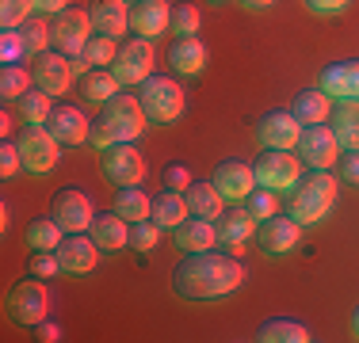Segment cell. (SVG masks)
<instances>
[{"label": "cell", "mask_w": 359, "mask_h": 343, "mask_svg": "<svg viewBox=\"0 0 359 343\" xmlns=\"http://www.w3.org/2000/svg\"><path fill=\"white\" fill-rule=\"evenodd\" d=\"M245 282V267L237 255L207 248V252H187L184 263L172 271V290L184 302H215V298L233 294Z\"/></svg>", "instance_id": "1"}, {"label": "cell", "mask_w": 359, "mask_h": 343, "mask_svg": "<svg viewBox=\"0 0 359 343\" xmlns=\"http://www.w3.org/2000/svg\"><path fill=\"white\" fill-rule=\"evenodd\" d=\"M337 176H332V168H310L298 176V183L290 187V218L298 221L302 229L318 225V221L329 218V210L337 206Z\"/></svg>", "instance_id": "2"}, {"label": "cell", "mask_w": 359, "mask_h": 343, "mask_svg": "<svg viewBox=\"0 0 359 343\" xmlns=\"http://www.w3.org/2000/svg\"><path fill=\"white\" fill-rule=\"evenodd\" d=\"M145 122H149V118H145L138 96H123V92H118L115 99L104 103L100 118H92L88 141L96 145V149H111V145H118V141H138L145 134Z\"/></svg>", "instance_id": "3"}, {"label": "cell", "mask_w": 359, "mask_h": 343, "mask_svg": "<svg viewBox=\"0 0 359 343\" xmlns=\"http://www.w3.org/2000/svg\"><path fill=\"white\" fill-rule=\"evenodd\" d=\"M138 103L153 126H172L184 115V88L172 76H149L145 84H138Z\"/></svg>", "instance_id": "4"}, {"label": "cell", "mask_w": 359, "mask_h": 343, "mask_svg": "<svg viewBox=\"0 0 359 343\" xmlns=\"http://www.w3.org/2000/svg\"><path fill=\"white\" fill-rule=\"evenodd\" d=\"M46 305H50V294L46 286H42V279H20L12 290H8L4 298V313L12 324H20V328H35L39 321H46Z\"/></svg>", "instance_id": "5"}, {"label": "cell", "mask_w": 359, "mask_h": 343, "mask_svg": "<svg viewBox=\"0 0 359 343\" xmlns=\"http://www.w3.org/2000/svg\"><path fill=\"white\" fill-rule=\"evenodd\" d=\"M15 145H20V157H23V172H31V176H46L62 160V141L46 130V122L23 126Z\"/></svg>", "instance_id": "6"}, {"label": "cell", "mask_w": 359, "mask_h": 343, "mask_svg": "<svg viewBox=\"0 0 359 343\" xmlns=\"http://www.w3.org/2000/svg\"><path fill=\"white\" fill-rule=\"evenodd\" d=\"M153 38H138L134 34L130 42H123L118 46V57L111 62V73H115V80L123 84V88H138L153 76Z\"/></svg>", "instance_id": "7"}, {"label": "cell", "mask_w": 359, "mask_h": 343, "mask_svg": "<svg viewBox=\"0 0 359 343\" xmlns=\"http://www.w3.org/2000/svg\"><path fill=\"white\" fill-rule=\"evenodd\" d=\"M100 172L115 187H138L145 179V157L134 149V141H118L111 149H100Z\"/></svg>", "instance_id": "8"}, {"label": "cell", "mask_w": 359, "mask_h": 343, "mask_svg": "<svg viewBox=\"0 0 359 343\" xmlns=\"http://www.w3.org/2000/svg\"><path fill=\"white\" fill-rule=\"evenodd\" d=\"M96 34L92 27V15L84 12V8H65V12L54 15V23H50V38H54V50L65 57H76L84 50V42Z\"/></svg>", "instance_id": "9"}, {"label": "cell", "mask_w": 359, "mask_h": 343, "mask_svg": "<svg viewBox=\"0 0 359 343\" xmlns=\"http://www.w3.org/2000/svg\"><path fill=\"white\" fill-rule=\"evenodd\" d=\"M252 172H256V183L271 187V191H290L298 183V176H302L298 157L290 149H264L252 160Z\"/></svg>", "instance_id": "10"}, {"label": "cell", "mask_w": 359, "mask_h": 343, "mask_svg": "<svg viewBox=\"0 0 359 343\" xmlns=\"http://www.w3.org/2000/svg\"><path fill=\"white\" fill-rule=\"evenodd\" d=\"M50 218H54L65 233H84V229L92 225V218H96V206H92V199L84 191L62 187V191L50 199Z\"/></svg>", "instance_id": "11"}, {"label": "cell", "mask_w": 359, "mask_h": 343, "mask_svg": "<svg viewBox=\"0 0 359 343\" xmlns=\"http://www.w3.org/2000/svg\"><path fill=\"white\" fill-rule=\"evenodd\" d=\"M298 160H302L306 168H337V157H340V141L337 134L329 130V126H302V134H298Z\"/></svg>", "instance_id": "12"}, {"label": "cell", "mask_w": 359, "mask_h": 343, "mask_svg": "<svg viewBox=\"0 0 359 343\" xmlns=\"http://www.w3.org/2000/svg\"><path fill=\"white\" fill-rule=\"evenodd\" d=\"M256 244H260L264 255H287L302 244V225L294 218H283V214H271L256 225Z\"/></svg>", "instance_id": "13"}, {"label": "cell", "mask_w": 359, "mask_h": 343, "mask_svg": "<svg viewBox=\"0 0 359 343\" xmlns=\"http://www.w3.org/2000/svg\"><path fill=\"white\" fill-rule=\"evenodd\" d=\"M256 225H260V221H256L252 214L245 210V202H241V206L233 202V210H222V218L215 221V229H218V248H222V252H229V255H241L245 244H249V240H256Z\"/></svg>", "instance_id": "14"}, {"label": "cell", "mask_w": 359, "mask_h": 343, "mask_svg": "<svg viewBox=\"0 0 359 343\" xmlns=\"http://www.w3.org/2000/svg\"><path fill=\"white\" fill-rule=\"evenodd\" d=\"M57 263H62V274H73V279H84V274L96 271L100 263V244L84 233H69L57 244Z\"/></svg>", "instance_id": "15"}, {"label": "cell", "mask_w": 359, "mask_h": 343, "mask_svg": "<svg viewBox=\"0 0 359 343\" xmlns=\"http://www.w3.org/2000/svg\"><path fill=\"white\" fill-rule=\"evenodd\" d=\"M31 76H35V88L50 92V96H65L73 84V62L65 54H57V50H46V54L35 57V65H31Z\"/></svg>", "instance_id": "16"}, {"label": "cell", "mask_w": 359, "mask_h": 343, "mask_svg": "<svg viewBox=\"0 0 359 343\" xmlns=\"http://www.w3.org/2000/svg\"><path fill=\"white\" fill-rule=\"evenodd\" d=\"M210 183L222 191L226 202H245L256 187H260L256 183L252 164H245V160H222V164L215 168V176H210Z\"/></svg>", "instance_id": "17"}, {"label": "cell", "mask_w": 359, "mask_h": 343, "mask_svg": "<svg viewBox=\"0 0 359 343\" xmlns=\"http://www.w3.org/2000/svg\"><path fill=\"white\" fill-rule=\"evenodd\" d=\"M298 134H302V122H298L290 111H268V115L256 122V141L264 149H294Z\"/></svg>", "instance_id": "18"}, {"label": "cell", "mask_w": 359, "mask_h": 343, "mask_svg": "<svg viewBox=\"0 0 359 343\" xmlns=\"http://www.w3.org/2000/svg\"><path fill=\"white\" fill-rule=\"evenodd\" d=\"M88 237L100 244V252H118V248H130V221L111 206V210H96L88 225Z\"/></svg>", "instance_id": "19"}, {"label": "cell", "mask_w": 359, "mask_h": 343, "mask_svg": "<svg viewBox=\"0 0 359 343\" xmlns=\"http://www.w3.org/2000/svg\"><path fill=\"white\" fill-rule=\"evenodd\" d=\"M168 23H172V4H165V0L130 4V31L138 38H161V34H168Z\"/></svg>", "instance_id": "20"}, {"label": "cell", "mask_w": 359, "mask_h": 343, "mask_svg": "<svg viewBox=\"0 0 359 343\" xmlns=\"http://www.w3.org/2000/svg\"><path fill=\"white\" fill-rule=\"evenodd\" d=\"M46 130L57 137L62 145H84L92 134V118H84V111L69 107V103H62V107L50 111L46 118Z\"/></svg>", "instance_id": "21"}, {"label": "cell", "mask_w": 359, "mask_h": 343, "mask_svg": "<svg viewBox=\"0 0 359 343\" xmlns=\"http://www.w3.org/2000/svg\"><path fill=\"white\" fill-rule=\"evenodd\" d=\"M321 92H329V99H359V57L352 62H337L321 69Z\"/></svg>", "instance_id": "22"}, {"label": "cell", "mask_w": 359, "mask_h": 343, "mask_svg": "<svg viewBox=\"0 0 359 343\" xmlns=\"http://www.w3.org/2000/svg\"><path fill=\"white\" fill-rule=\"evenodd\" d=\"M168 65H172V73H180V76L203 73V65H207V46L199 42V34H176L172 46H168Z\"/></svg>", "instance_id": "23"}, {"label": "cell", "mask_w": 359, "mask_h": 343, "mask_svg": "<svg viewBox=\"0 0 359 343\" xmlns=\"http://www.w3.org/2000/svg\"><path fill=\"white\" fill-rule=\"evenodd\" d=\"M88 15H92L96 34H111V38H118L123 31H130V4H126V0H92Z\"/></svg>", "instance_id": "24"}, {"label": "cell", "mask_w": 359, "mask_h": 343, "mask_svg": "<svg viewBox=\"0 0 359 343\" xmlns=\"http://www.w3.org/2000/svg\"><path fill=\"white\" fill-rule=\"evenodd\" d=\"M329 130L337 134L340 149H359V99H337L332 103Z\"/></svg>", "instance_id": "25"}, {"label": "cell", "mask_w": 359, "mask_h": 343, "mask_svg": "<svg viewBox=\"0 0 359 343\" xmlns=\"http://www.w3.org/2000/svg\"><path fill=\"white\" fill-rule=\"evenodd\" d=\"M176 244L184 248V252H207V248H218V229L215 221L207 218H187L184 225L172 229Z\"/></svg>", "instance_id": "26"}, {"label": "cell", "mask_w": 359, "mask_h": 343, "mask_svg": "<svg viewBox=\"0 0 359 343\" xmlns=\"http://www.w3.org/2000/svg\"><path fill=\"white\" fill-rule=\"evenodd\" d=\"M187 199V210H191V218H207V221H218L222 210H226V199H222V191L215 183H195L184 191Z\"/></svg>", "instance_id": "27"}, {"label": "cell", "mask_w": 359, "mask_h": 343, "mask_svg": "<svg viewBox=\"0 0 359 343\" xmlns=\"http://www.w3.org/2000/svg\"><path fill=\"white\" fill-rule=\"evenodd\" d=\"M290 115H294L302 126L325 122V118L332 115V111H329V92H321V88H302V92L294 96V103H290Z\"/></svg>", "instance_id": "28"}, {"label": "cell", "mask_w": 359, "mask_h": 343, "mask_svg": "<svg viewBox=\"0 0 359 343\" xmlns=\"http://www.w3.org/2000/svg\"><path fill=\"white\" fill-rule=\"evenodd\" d=\"M153 221H157L161 229H176V225H184L187 218H191V210H187V199H184V191H161L157 199H153V214H149Z\"/></svg>", "instance_id": "29"}, {"label": "cell", "mask_w": 359, "mask_h": 343, "mask_svg": "<svg viewBox=\"0 0 359 343\" xmlns=\"http://www.w3.org/2000/svg\"><path fill=\"white\" fill-rule=\"evenodd\" d=\"M256 340L260 343H306L310 340V328L302 321H290V316H271L256 328Z\"/></svg>", "instance_id": "30"}, {"label": "cell", "mask_w": 359, "mask_h": 343, "mask_svg": "<svg viewBox=\"0 0 359 343\" xmlns=\"http://www.w3.org/2000/svg\"><path fill=\"white\" fill-rule=\"evenodd\" d=\"M118 88H123V84L115 80V73H111V69H92V73L81 76V96L88 99V103H107V99H115Z\"/></svg>", "instance_id": "31"}, {"label": "cell", "mask_w": 359, "mask_h": 343, "mask_svg": "<svg viewBox=\"0 0 359 343\" xmlns=\"http://www.w3.org/2000/svg\"><path fill=\"white\" fill-rule=\"evenodd\" d=\"M50 111H54V96L50 92H23L20 99H15V115H20V122L23 126H31V122H46L50 118Z\"/></svg>", "instance_id": "32"}, {"label": "cell", "mask_w": 359, "mask_h": 343, "mask_svg": "<svg viewBox=\"0 0 359 343\" xmlns=\"http://www.w3.org/2000/svg\"><path fill=\"white\" fill-rule=\"evenodd\" d=\"M115 210L123 214L126 221H145L153 214V199L138 187H118L115 191Z\"/></svg>", "instance_id": "33"}, {"label": "cell", "mask_w": 359, "mask_h": 343, "mask_svg": "<svg viewBox=\"0 0 359 343\" xmlns=\"http://www.w3.org/2000/svg\"><path fill=\"white\" fill-rule=\"evenodd\" d=\"M65 240V229L57 225L54 218H35L27 225V244L31 248H46V252H57V244Z\"/></svg>", "instance_id": "34"}, {"label": "cell", "mask_w": 359, "mask_h": 343, "mask_svg": "<svg viewBox=\"0 0 359 343\" xmlns=\"http://www.w3.org/2000/svg\"><path fill=\"white\" fill-rule=\"evenodd\" d=\"M31 84H35L31 69H23V65H4L0 69V96H4V103H15L23 92H31Z\"/></svg>", "instance_id": "35"}, {"label": "cell", "mask_w": 359, "mask_h": 343, "mask_svg": "<svg viewBox=\"0 0 359 343\" xmlns=\"http://www.w3.org/2000/svg\"><path fill=\"white\" fill-rule=\"evenodd\" d=\"M20 34H23V46H27V57H39V54H46L50 50V23L42 20V15H31L27 23L20 27Z\"/></svg>", "instance_id": "36"}, {"label": "cell", "mask_w": 359, "mask_h": 343, "mask_svg": "<svg viewBox=\"0 0 359 343\" xmlns=\"http://www.w3.org/2000/svg\"><path fill=\"white\" fill-rule=\"evenodd\" d=\"M84 62H88L92 69H111V62H115L118 57V46H115V38H111V34H92L88 42H84Z\"/></svg>", "instance_id": "37"}, {"label": "cell", "mask_w": 359, "mask_h": 343, "mask_svg": "<svg viewBox=\"0 0 359 343\" xmlns=\"http://www.w3.org/2000/svg\"><path fill=\"white\" fill-rule=\"evenodd\" d=\"M35 15V0H0V27L15 31Z\"/></svg>", "instance_id": "38"}, {"label": "cell", "mask_w": 359, "mask_h": 343, "mask_svg": "<svg viewBox=\"0 0 359 343\" xmlns=\"http://www.w3.org/2000/svg\"><path fill=\"white\" fill-rule=\"evenodd\" d=\"M161 244V225L153 218L145 221H130V248L134 252H153Z\"/></svg>", "instance_id": "39"}, {"label": "cell", "mask_w": 359, "mask_h": 343, "mask_svg": "<svg viewBox=\"0 0 359 343\" xmlns=\"http://www.w3.org/2000/svg\"><path fill=\"white\" fill-rule=\"evenodd\" d=\"M27 274H35V279H54V274H62V263H57V252H46V248H31L27 255Z\"/></svg>", "instance_id": "40"}, {"label": "cell", "mask_w": 359, "mask_h": 343, "mask_svg": "<svg viewBox=\"0 0 359 343\" xmlns=\"http://www.w3.org/2000/svg\"><path fill=\"white\" fill-rule=\"evenodd\" d=\"M245 210H249L256 221H264V218H271V214H279L276 191H271V187H256L249 199H245Z\"/></svg>", "instance_id": "41"}, {"label": "cell", "mask_w": 359, "mask_h": 343, "mask_svg": "<svg viewBox=\"0 0 359 343\" xmlns=\"http://www.w3.org/2000/svg\"><path fill=\"white\" fill-rule=\"evenodd\" d=\"M20 57H27V46H23V34L20 27L0 34V62L4 65H20Z\"/></svg>", "instance_id": "42"}, {"label": "cell", "mask_w": 359, "mask_h": 343, "mask_svg": "<svg viewBox=\"0 0 359 343\" xmlns=\"http://www.w3.org/2000/svg\"><path fill=\"white\" fill-rule=\"evenodd\" d=\"M168 31H176V34H195V31H199V8H195V4H176Z\"/></svg>", "instance_id": "43"}, {"label": "cell", "mask_w": 359, "mask_h": 343, "mask_svg": "<svg viewBox=\"0 0 359 343\" xmlns=\"http://www.w3.org/2000/svg\"><path fill=\"white\" fill-rule=\"evenodd\" d=\"M337 176H340V183L359 187V149H340V157H337Z\"/></svg>", "instance_id": "44"}, {"label": "cell", "mask_w": 359, "mask_h": 343, "mask_svg": "<svg viewBox=\"0 0 359 343\" xmlns=\"http://www.w3.org/2000/svg\"><path fill=\"white\" fill-rule=\"evenodd\" d=\"M20 168H23L20 145H15V141H4V145H0V176H4V179H12Z\"/></svg>", "instance_id": "45"}, {"label": "cell", "mask_w": 359, "mask_h": 343, "mask_svg": "<svg viewBox=\"0 0 359 343\" xmlns=\"http://www.w3.org/2000/svg\"><path fill=\"white\" fill-rule=\"evenodd\" d=\"M161 179H165L168 191H187V187H191V172H187V164H165Z\"/></svg>", "instance_id": "46"}, {"label": "cell", "mask_w": 359, "mask_h": 343, "mask_svg": "<svg viewBox=\"0 0 359 343\" xmlns=\"http://www.w3.org/2000/svg\"><path fill=\"white\" fill-rule=\"evenodd\" d=\"M348 4H352V0H306V8H310L313 15H340Z\"/></svg>", "instance_id": "47"}, {"label": "cell", "mask_w": 359, "mask_h": 343, "mask_svg": "<svg viewBox=\"0 0 359 343\" xmlns=\"http://www.w3.org/2000/svg\"><path fill=\"white\" fill-rule=\"evenodd\" d=\"M35 340L57 343V340H62V328H57V324H50V321H39V324H35Z\"/></svg>", "instance_id": "48"}, {"label": "cell", "mask_w": 359, "mask_h": 343, "mask_svg": "<svg viewBox=\"0 0 359 343\" xmlns=\"http://www.w3.org/2000/svg\"><path fill=\"white\" fill-rule=\"evenodd\" d=\"M65 8H69V0H35L39 15H57V12H65Z\"/></svg>", "instance_id": "49"}, {"label": "cell", "mask_w": 359, "mask_h": 343, "mask_svg": "<svg viewBox=\"0 0 359 343\" xmlns=\"http://www.w3.org/2000/svg\"><path fill=\"white\" fill-rule=\"evenodd\" d=\"M237 4L249 8V12H268V8L276 4V0H237Z\"/></svg>", "instance_id": "50"}, {"label": "cell", "mask_w": 359, "mask_h": 343, "mask_svg": "<svg viewBox=\"0 0 359 343\" xmlns=\"http://www.w3.org/2000/svg\"><path fill=\"white\" fill-rule=\"evenodd\" d=\"M12 126H15V122H12V111H4V115H0V134L8 137V134H12Z\"/></svg>", "instance_id": "51"}, {"label": "cell", "mask_w": 359, "mask_h": 343, "mask_svg": "<svg viewBox=\"0 0 359 343\" xmlns=\"http://www.w3.org/2000/svg\"><path fill=\"white\" fill-rule=\"evenodd\" d=\"M352 332L359 336V305H355V313H352Z\"/></svg>", "instance_id": "52"}, {"label": "cell", "mask_w": 359, "mask_h": 343, "mask_svg": "<svg viewBox=\"0 0 359 343\" xmlns=\"http://www.w3.org/2000/svg\"><path fill=\"white\" fill-rule=\"evenodd\" d=\"M210 4H229V0H210Z\"/></svg>", "instance_id": "53"}, {"label": "cell", "mask_w": 359, "mask_h": 343, "mask_svg": "<svg viewBox=\"0 0 359 343\" xmlns=\"http://www.w3.org/2000/svg\"><path fill=\"white\" fill-rule=\"evenodd\" d=\"M126 4H138V0H126Z\"/></svg>", "instance_id": "54"}]
</instances>
